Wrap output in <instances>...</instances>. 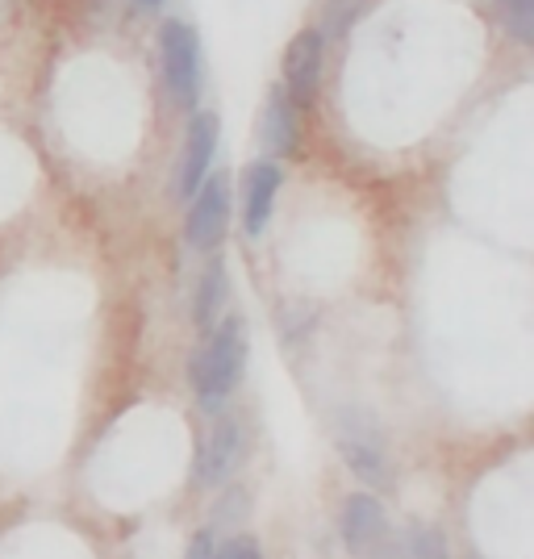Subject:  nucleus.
I'll use <instances>...</instances> for the list:
<instances>
[{"instance_id": "15", "label": "nucleus", "mask_w": 534, "mask_h": 559, "mask_svg": "<svg viewBox=\"0 0 534 559\" xmlns=\"http://www.w3.org/2000/svg\"><path fill=\"white\" fill-rule=\"evenodd\" d=\"M213 559H263L256 535H230L222 547H213Z\"/></svg>"}, {"instance_id": "6", "label": "nucleus", "mask_w": 534, "mask_h": 559, "mask_svg": "<svg viewBox=\"0 0 534 559\" xmlns=\"http://www.w3.org/2000/svg\"><path fill=\"white\" fill-rule=\"evenodd\" d=\"M322 68H325V38L318 25H305L288 38L284 47V63H280V84L297 105H313L318 88H322Z\"/></svg>"}, {"instance_id": "11", "label": "nucleus", "mask_w": 534, "mask_h": 559, "mask_svg": "<svg viewBox=\"0 0 534 559\" xmlns=\"http://www.w3.org/2000/svg\"><path fill=\"white\" fill-rule=\"evenodd\" d=\"M230 301V276H226V263L222 259H210V267L197 280V297H192V322L197 330L217 326L222 309Z\"/></svg>"}, {"instance_id": "7", "label": "nucleus", "mask_w": 534, "mask_h": 559, "mask_svg": "<svg viewBox=\"0 0 534 559\" xmlns=\"http://www.w3.org/2000/svg\"><path fill=\"white\" fill-rule=\"evenodd\" d=\"M217 142H222V117L213 109H192L185 130V146H180V164H176V197H192L201 180L213 171L217 159Z\"/></svg>"}, {"instance_id": "12", "label": "nucleus", "mask_w": 534, "mask_h": 559, "mask_svg": "<svg viewBox=\"0 0 534 559\" xmlns=\"http://www.w3.org/2000/svg\"><path fill=\"white\" fill-rule=\"evenodd\" d=\"M396 559H451V547H447V535L439 526L414 522L396 543Z\"/></svg>"}, {"instance_id": "5", "label": "nucleus", "mask_w": 534, "mask_h": 559, "mask_svg": "<svg viewBox=\"0 0 534 559\" xmlns=\"http://www.w3.org/2000/svg\"><path fill=\"white\" fill-rule=\"evenodd\" d=\"M247 451V430L238 418H217L210 426V435L197 447V464H192V485L197 489H222L230 485L238 464Z\"/></svg>"}, {"instance_id": "1", "label": "nucleus", "mask_w": 534, "mask_h": 559, "mask_svg": "<svg viewBox=\"0 0 534 559\" xmlns=\"http://www.w3.org/2000/svg\"><path fill=\"white\" fill-rule=\"evenodd\" d=\"M242 368H247V322L238 313H230V318H217V326L205 330V343L192 350L188 384H192L197 401L210 414H217L222 401L238 389Z\"/></svg>"}, {"instance_id": "8", "label": "nucleus", "mask_w": 534, "mask_h": 559, "mask_svg": "<svg viewBox=\"0 0 534 559\" xmlns=\"http://www.w3.org/2000/svg\"><path fill=\"white\" fill-rule=\"evenodd\" d=\"M256 139L268 159H293L301 151V105L284 93V84H272L263 96Z\"/></svg>"}, {"instance_id": "2", "label": "nucleus", "mask_w": 534, "mask_h": 559, "mask_svg": "<svg viewBox=\"0 0 534 559\" xmlns=\"http://www.w3.org/2000/svg\"><path fill=\"white\" fill-rule=\"evenodd\" d=\"M159 71L171 105L192 114L201 105L205 63H201V34L180 17H167L159 25Z\"/></svg>"}, {"instance_id": "18", "label": "nucleus", "mask_w": 534, "mask_h": 559, "mask_svg": "<svg viewBox=\"0 0 534 559\" xmlns=\"http://www.w3.org/2000/svg\"><path fill=\"white\" fill-rule=\"evenodd\" d=\"M134 4H139V9H146V13H151V9H159L163 0H134Z\"/></svg>"}, {"instance_id": "14", "label": "nucleus", "mask_w": 534, "mask_h": 559, "mask_svg": "<svg viewBox=\"0 0 534 559\" xmlns=\"http://www.w3.org/2000/svg\"><path fill=\"white\" fill-rule=\"evenodd\" d=\"M497 13L513 43L534 47V0H497Z\"/></svg>"}, {"instance_id": "13", "label": "nucleus", "mask_w": 534, "mask_h": 559, "mask_svg": "<svg viewBox=\"0 0 534 559\" xmlns=\"http://www.w3.org/2000/svg\"><path fill=\"white\" fill-rule=\"evenodd\" d=\"M364 9H368V0H322V13H318L322 38H334V43L347 38V29L364 17Z\"/></svg>"}, {"instance_id": "9", "label": "nucleus", "mask_w": 534, "mask_h": 559, "mask_svg": "<svg viewBox=\"0 0 534 559\" xmlns=\"http://www.w3.org/2000/svg\"><path fill=\"white\" fill-rule=\"evenodd\" d=\"M339 535L351 556H368L389 538V510L372 489L351 492L339 513Z\"/></svg>"}, {"instance_id": "3", "label": "nucleus", "mask_w": 534, "mask_h": 559, "mask_svg": "<svg viewBox=\"0 0 534 559\" xmlns=\"http://www.w3.org/2000/svg\"><path fill=\"white\" fill-rule=\"evenodd\" d=\"M334 447L351 467L355 480H364V489H389L393 485V464H389V443L384 430L376 426L372 414L364 409H343L339 414V430H334Z\"/></svg>"}, {"instance_id": "4", "label": "nucleus", "mask_w": 534, "mask_h": 559, "mask_svg": "<svg viewBox=\"0 0 534 559\" xmlns=\"http://www.w3.org/2000/svg\"><path fill=\"white\" fill-rule=\"evenodd\" d=\"M230 176L226 171H210L201 188L188 197V217H185V238L192 251L210 255L222 247V238L230 230Z\"/></svg>"}, {"instance_id": "17", "label": "nucleus", "mask_w": 534, "mask_h": 559, "mask_svg": "<svg viewBox=\"0 0 534 559\" xmlns=\"http://www.w3.org/2000/svg\"><path fill=\"white\" fill-rule=\"evenodd\" d=\"M213 531H197V535L188 538V551H185V559H213Z\"/></svg>"}, {"instance_id": "10", "label": "nucleus", "mask_w": 534, "mask_h": 559, "mask_svg": "<svg viewBox=\"0 0 534 559\" xmlns=\"http://www.w3.org/2000/svg\"><path fill=\"white\" fill-rule=\"evenodd\" d=\"M280 185H284V167H280V159H268V155L247 164V171H242V230L251 238L268 230V222L276 213Z\"/></svg>"}, {"instance_id": "16", "label": "nucleus", "mask_w": 534, "mask_h": 559, "mask_svg": "<svg viewBox=\"0 0 534 559\" xmlns=\"http://www.w3.org/2000/svg\"><path fill=\"white\" fill-rule=\"evenodd\" d=\"M247 510V489H230L222 501H217V510H213V526H222V522H234V518H242Z\"/></svg>"}]
</instances>
